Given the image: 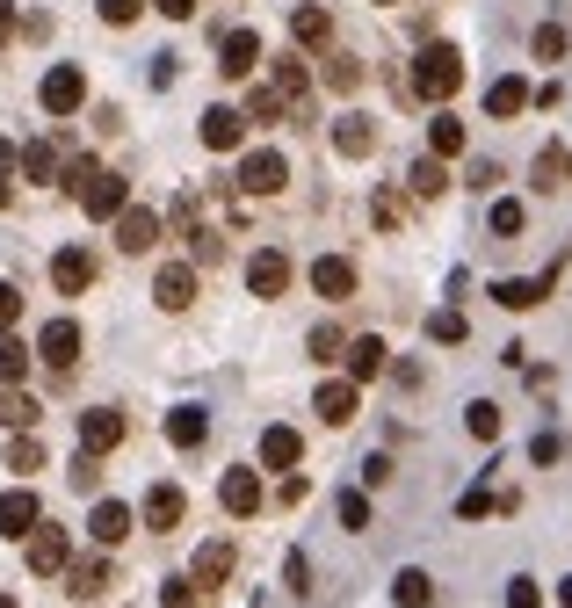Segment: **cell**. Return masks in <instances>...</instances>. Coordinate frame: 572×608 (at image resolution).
I'll return each mask as SVG.
<instances>
[{"label":"cell","mask_w":572,"mask_h":608,"mask_svg":"<svg viewBox=\"0 0 572 608\" xmlns=\"http://www.w3.org/2000/svg\"><path fill=\"white\" fill-rule=\"evenodd\" d=\"M464 87V51L457 44H428L413 58V95H428V102H449Z\"/></svg>","instance_id":"obj_1"},{"label":"cell","mask_w":572,"mask_h":608,"mask_svg":"<svg viewBox=\"0 0 572 608\" xmlns=\"http://www.w3.org/2000/svg\"><path fill=\"white\" fill-rule=\"evenodd\" d=\"M73 196H80V210H87V218H116V210L131 203V181H124V174H109V167H95V174H87Z\"/></svg>","instance_id":"obj_2"},{"label":"cell","mask_w":572,"mask_h":608,"mask_svg":"<svg viewBox=\"0 0 572 608\" xmlns=\"http://www.w3.org/2000/svg\"><path fill=\"white\" fill-rule=\"evenodd\" d=\"M80 102H87V73H80V66H51L44 87H37V109H44V116H73Z\"/></svg>","instance_id":"obj_3"},{"label":"cell","mask_w":572,"mask_h":608,"mask_svg":"<svg viewBox=\"0 0 572 608\" xmlns=\"http://www.w3.org/2000/svg\"><path fill=\"white\" fill-rule=\"evenodd\" d=\"M283 181H290V160H283V152H247V160H239V189H247V196H283Z\"/></svg>","instance_id":"obj_4"},{"label":"cell","mask_w":572,"mask_h":608,"mask_svg":"<svg viewBox=\"0 0 572 608\" xmlns=\"http://www.w3.org/2000/svg\"><path fill=\"white\" fill-rule=\"evenodd\" d=\"M29 543V572H37V580H51V572H66V558H73V543H66V529H51V522H37V529H29L22 536Z\"/></svg>","instance_id":"obj_5"},{"label":"cell","mask_w":572,"mask_h":608,"mask_svg":"<svg viewBox=\"0 0 572 608\" xmlns=\"http://www.w3.org/2000/svg\"><path fill=\"white\" fill-rule=\"evenodd\" d=\"M80 348H87V333H80V319H51V326L37 333V348H29V355H44L51 370H73V362H80Z\"/></svg>","instance_id":"obj_6"},{"label":"cell","mask_w":572,"mask_h":608,"mask_svg":"<svg viewBox=\"0 0 572 608\" xmlns=\"http://www.w3.org/2000/svg\"><path fill=\"white\" fill-rule=\"evenodd\" d=\"M116 442H124V413H116V406H87L80 413V456H95V464H102Z\"/></svg>","instance_id":"obj_7"},{"label":"cell","mask_w":572,"mask_h":608,"mask_svg":"<svg viewBox=\"0 0 572 608\" xmlns=\"http://www.w3.org/2000/svg\"><path fill=\"white\" fill-rule=\"evenodd\" d=\"M218 73L225 80H254L261 73V37H254V29H225V37H218Z\"/></svg>","instance_id":"obj_8"},{"label":"cell","mask_w":572,"mask_h":608,"mask_svg":"<svg viewBox=\"0 0 572 608\" xmlns=\"http://www.w3.org/2000/svg\"><path fill=\"white\" fill-rule=\"evenodd\" d=\"M116 247H124V254H153L160 247V210L124 203V210H116Z\"/></svg>","instance_id":"obj_9"},{"label":"cell","mask_w":572,"mask_h":608,"mask_svg":"<svg viewBox=\"0 0 572 608\" xmlns=\"http://www.w3.org/2000/svg\"><path fill=\"white\" fill-rule=\"evenodd\" d=\"M182 514H189V500H182V485H174V478H160L153 493H145V507H138V522L153 529V536H167V529H182Z\"/></svg>","instance_id":"obj_10"},{"label":"cell","mask_w":572,"mask_h":608,"mask_svg":"<svg viewBox=\"0 0 572 608\" xmlns=\"http://www.w3.org/2000/svg\"><path fill=\"white\" fill-rule=\"evenodd\" d=\"M196 261H167L160 268V276H153V297H160V312H189V304H196Z\"/></svg>","instance_id":"obj_11"},{"label":"cell","mask_w":572,"mask_h":608,"mask_svg":"<svg viewBox=\"0 0 572 608\" xmlns=\"http://www.w3.org/2000/svg\"><path fill=\"white\" fill-rule=\"evenodd\" d=\"M551 283H558V268H544V276H522V283H493L486 297L500 304V312H536V304L551 297Z\"/></svg>","instance_id":"obj_12"},{"label":"cell","mask_w":572,"mask_h":608,"mask_svg":"<svg viewBox=\"0 0 572 608\" xmlns=\"http://www.w3.org/2000/svg\"><path fill=\"white\" fill-rule=\"evenodd\" d=\"M247 290H254V297H283V290H290V254H283V247H261V254L247 261Z\"/></svg>","instance_id":"obj_13"},{"label":"cell","mask_w":572,"mask_h":608,"mask_svg":"<svg viewBox=\"0 0 572 608\" xmlns=\"http://www.w3.org/2000/svg\"><path fill=\"white\" fill-rule=\"evenodd\" d=\"M312 290H319L326 304H348V297H355V261H348V254H319V261H312Z\"/></svg>","instance_id":"obj_14"},{"label":"cell","mask_w":572,"mask_h":608,"mask_svg":"<svg viewBox=\"0 0 572 608\" xmlns=\"http://www.w3.org/2000/svg\"><path fill=\"white\" fill-rule=\"evenodd\" d=\"M51 283H58V297H80L87 283H95V254L87 247H58L51 254Z\"/></svg>","instance_id":"obj_15"},{"label":"cell","mask_w":572,"mask_h":608,"mask_svg":"<svg viewBox=\"0 0 572 608\" xmlns=\"http://www.w3.org/2000/svg\"><path fill=\"white\" fill-rule=\"evenodd\" d=\"M44 522V507H37V493H29V485H15V493H0V536H29V529H37Z\"/></svg>","instance_id":"obj_16"},{"label":"cell","mask_w":572,"mask_h":608,"mask_svg":"<svg viewBox=\"0 0 572 608\" xmlns=\"http://www.w3.org/2000/svg\"><path fill=\"white\" fill-rule=\"evenodd\" d=\"M131 522H138V514H131L124 500H95V514H87V536H95L102 551H116V543L131 536Z\"/></svg>","instance_id":"obj_17"},{"label":"cell","mask_w":572,"mask_h":608,"mask_svg":"<svg viewBox=\"0 0 572 608\" xmlns=\"http://www.w3.org/2000/svg\"><path fill=\"white\" fill-rule=\"evenodd\" d=\"M232 558H239V551H232L225 536H218V543H203V551H196V572H189V587H196V594L225 587V580H232Z\"/></svg>","instance_id":"obj_18"},{"label":"cell","mask_w":572,"mask_h":608,"mask_svg":"<svg viewBox=\"0 0 572 608\" xmlns=\"http://www.w3.org/2000/svg\"><path fill=\"white\" fill-rule=\"evenodd\" d=\"M334 152H341V160H370V152H377V124H370V116H334Z\"/></svg>","instance_id":"obj_19"},{"label":"cell","mask_w":572,"mask_h":608,"mask_svg":"<svg viewBox=\"0 0 572 608\" xmlns=\"http://www.w3.org/2000/svg\"><path fill=\"white\" fill-rule=\"evenodd\" d=\"M297 456H305V435L297 428H261V471H297Z\"/></svg>","instance_id":"obj_20"},{"label":"cell","mask_w":572,"mask_h":608,"mask_svg":"<svg viewBox=\"0 0 572 608\" xmlns=\"http://www.w3.org/2000/svg\"><path fill=\"white\" fill-rule=\"evenodd\" d=\"M218 500H225V514H239V522H247V514H261V471H225V485H218Z\"/></svg>","instance_id":"obj_21"},{"label":"cell","mask_w":572,"mask_h":608,"mask_svg":"<svg viewBox=\"0 0 572 608\" xmlns=\"http://www.w3.org/2000/svg\"><path fill=\"white\" fill-rule=\"evenodd\" d=\"M384 362H391V348L377 341V333L348 341V384H355V391H363V384H377V377H384Z\"/></svg>","instance_id":"obj_22"},{"label":"cell","mask_w":572,"mask_h":608,"mask_svg":"<svg viewBox=\"0 0 572 608\" xmlns=\"http://www.w3.org/2000/svg\"><path fill=\"white\" fill-rule=\"evenodd\" d=\"M355 399H363V391H355L348 377H341V384H319V391H312V413L326 420V428H348V420H355Z\"/></svg>","instance_id":"obj_23"},{"label":"cell","mask_w":572,"mask_h":608,"mask_svg":"<svg viewBox=\"0 0 572 608\" xmlns=\"http://www.w3.org/2000/svg\"><path fill=\"white\" fill-rule=\"evenodd\" d=\"M522 109H529V80L522 73H507V80L486 87V116H493V124H507V116H522Z\"/></svg>","instance_id":"obj_24"},{"label":"cell","mask_w":572,"mask_h":608,"mask_svg":"<svg viewBox=\"0 0 572 608\" xmlns=\"http://www.w3.org/2000/svg\"><path fill=\"white\" fill-rule=\"evenodd\" d=\"M239 138H247V124H239V109H203V145L210 152H239Z\"/></svg>","instance_id":"obj_25"},{"label":"cell","mask_w":572,"mask_h":608,"mask_svg":"<svg viewBox=\"0 0 572 608\" xmlns=\"http://www.w3.org/2000/svg\"><path fill=\"white\" fill-rule=\"evenodd\" d=\"M203 435H210V413L203 406H174L167 413V442L174 449H203Z\"/></svg>","instance_id":"obj_26"},{"label":"cell","mask_w":572,"mask_h":608,"mask_svg":"<svg viewBox=\"0 0 572 608\" xmlns=\"http://www.w3.org/2000/svg\"><path fill=\"white\" fill-rule=\"evenodd\" d=\"M66 594H73V601H102V594H109V565H102V558L66 565Z\"/></svg>","instance_id":"obj_27"},{"label":"cell","mask_w":572,"mask_h":608,"mask_svg":"<svg viewBox=\"0 0 572 608\" xmlns=\"http://www.w3.org/2000/svg\"><path fill=\"white\" fill-rule=\"evenodd\" d=\"M391 601H399V608H428V601H435V580H428L420 565H406L399 580H391Z\"/></svg>","instance_id":"obj_28"},{"label":"cell","mask_w":572,"mask_h":608,"mask_svg":"<svg viewBox=\"0 0 572 608\" xmlns=\"http://www.w3.org/2000/svg\"><path fill=\"white\" fill-rule=\"evenodd\" d=\"M22 377H29V341L8 326L0 333V384H22Z\"/></svg>","instance_id":"obj_29"},{"label":"cell","mask_w":572,"mask_h":608,"mask_svg":"<svg viewBox=\"0 0 572 608\" xmlns=\"http://www.w3.org/2000/svg\"><path fill=\"white\" fill-rule=\"evenodd\" d=\"M290 102L276 95V87H247V109H239V124H276Z\"/></svg>","instance_id":"obj_30"},{"label":"cell","mask_w":572,"mask_h":608,"mask_svg":"<svg viewBox=\"0 0 572 608\" xmlns=\"http://www.w3.org/2000/svg\"><path fill=\"white\" fill-rule=\"evenodd\" d=\"M290 37L297 44H326V37H334V15H326V8H297L290 15Z\"/></svg>","instance_id":"obj_31"},{"label":"cell","mask_w":572,"mask_h":608,"mask_svg":"<svg viewBox=\"0 0 572 608\" xmlns=\"http://www.w3.org/2000/svg\"><path fill=\"white\" fill-rule=\"evenodd\" d=\"M0 420H8L15 435H29V428H37V420H44V406L29 399V391H8V399H0Z\"/></svg>","instance_id":"obj_32"},{"label":"cell","mask_w":572,"mask_h":608,"mask_svg":"<svg viewBox=\"0 0 572 608\" xmlns=\"http://www.w3.org/2000/svg\"><path fill=\"white\" fill-rule=\"evenodd\" d=\"M428 145H435V160H449V152H464V116H435V124H428Z\"/></svg>","instance_id":"obj_33"},{"label":"cell","mask_w":572,"mask_h":608,"mask_svg":"<svg viewBox=\"0 0 572 608\" xmlns=\"http://www.w3.org/2000/svg\"><path fill=\"white\" fill-rule=\"evenodd\" d=\"M464 333H471V326H464V312H457V304H442V312H428V341H442V348H457Z\"/></svg>","instance_id":"obj_34"},{"label":"cell","mask_w":572,"mask_h":608,"mask_svg":"<svg viewBox=\"0 0 572 608\" xmlns=\"http://www.w3.org/2000/svg\"><path fill=\"white\" fill-rule=\"evenodd\" d=\"M565 44H572V37H565V22H536V37H529V51L544 58V66H558Z\"/></svg>","instance_id":"obj_35"},{"label":"cell","mask_w":572,"mask_h":608,"mask_svg":"<svg viewBox=\"0 0 572 608\" xmlns=\"http://www.w3.org/2000/svg\"><path fill=\"white\" fill-rule=\"evenodd\" d=\"M15 167H22L29 181H51V174H58V145H22Z\"/></svg>","instance_id":"obj_36"},{"label":"cell","mask_w":572,"mask_h":608,"mask_svg":"<svg viewBox=\"0 0 572 608\" xmlns=\"http://www.w3.org/2000/svg\"><path fill=\"white\" fill-rule=\"evenodd\" d=\"M334 514H341V529H355V536H370V522H377V514H370V493H341Z\"/></svg>","instance_id":"obj_37"},{"label":"cell","mask_w":572,"mask_h":608,"mask_svg":"<svg viewBox=\"0 0 572 608\" xmlns=\"http://www.w3.org/2000/svg\"><path fill=\"white\" fill-rule=\"evenodd\" d=\"M8 471H15V478L44 471V442H37V435H15V442H8Z\"/></svg>","instance_id":"obj_38"},{"label":"cell","mask_w":572,"mask_h":608,"mask_svg":"<svg viewBox=\"0 0 572 608\" xmlns=\"http://www.w3.org/2000/svg\"><path fill=\"white\" fill-rule=\"evenodd\" d=\"M326 87H334V95H355V87H363V58H326Z\"/></svg>","instance_id":"obj_39"},{"label":"cell","mask_w":572,"mask_h":608,"mask_svg":"<svg viewBox=\"0 0 572 608\" xmlns=\"http://www.w3.org/2000/svg\"><path fill=\"white\" fill-rule=\"evenodd\" d=\"M486 514H500V493H486V485H471V493L457 500V522H486Z\"/></svg>","instance_id":"obj_40"},{"label":"cell","mask_w":572,"mask_h":608,"mask_svg":"<svg viewBox=\"0 0 572 608\" xmlns=\"http://www.w3.org/2000/svg\"><path fill=\"white\" fill-rule=\"evenodd\" d=\"M486 225H493V239H515V232L529 225V210H522V203H493V210H486Z\"/></svg>","instance_id":"obj_41"},{"label":"cell","mask_w":572,"mask_h":608,"mask_svg":"<svg viewBox=\"0 0 572 608\" xmlns=\"http://www.w3.org/2000/svg\"><path fill=\"white\" fill-rule=\"evenodd\" d=\"M464 428H471L478 442H500V406H493V399H478V406L464 413Z\"/></svg>","instance_id":"obj_42"},{"label":"cell","mask_w":572,"mask_h":608,"mask_svg":"<svg viewBox=\"0 0 572 608\" xmlns=\"http://www.w3.org/2000/svg\"><path fill=\"white\" fill-rule=\"evenodd\" d=\"M442 189H449V174H442V160H413V196H428V203H435Z\"/></svg>","instance_id":"obj_43"},{"label":"cell","mask_w":572,"mask_h":608,"mask_svg":"<svg viewBox=\"0 0 572 608\" xmlns=\"http://www.w3.org/2000/svg\"><path fill=\"white\" fill-rule=\"evenodd\" d=\"M203 601H210V594H196L189 580H167V587H160V608H203Z\"/></svg>","instance_id":"obj_44"},{"label":"cell","mask_w":572,"mask_h":608,"mask_svg":"<svg viewBox=\"0 0 572 608\" xmlns=\"http://www.w3.org/2000/svg\"><path fill=\"white\" fill-rule=\"evenodd\" d=\"M507 608H544V587H536L529 572H522V580H507Z\"/></svg>","instance_id":"obj_45"},{"label":"cell","mask_w":572,"mask_h":608,"mask_svg":"<svg viewBox=\"0 0 572 608\" xmlns=\"http://www.w3.org/2000/svg\"><path fill=\"white\" fill-rule=\"evenodd\" d=\"M95 8H102V22L124 29V22H138V15H145V0H95Z\"/></svg>","instance_id":"obj_46"},{"label":"cell","mask_w":572,"mask_h":608,"mask_svg":"<svg viewBox=\"0 0 572 608\" xmlns=\"http://www.w3.org/2000/svg\"><path fill=\"white\" fill-rule=\"evenodd\" d=\"M73 485H80V493H102V464H95V456H73Z\"/></svg>","instance_id":"obj_47"},{"label":"cell","mask_w":572,"mask_h":608,"mask_svg":"<svg viewBox=\"0 0 572 608\" xmlns=\"http://www.w3.org/2000/svg\"><path fill=\"white\" fill-rule=\"evenodd\" d=\"M283 572H290V587H297V594H312V558H305V551H290Z\"/></svg>","instance_id":"obj_48"},{"label":"cell","mask_w":572,"mask_h":608,"mask_svg":"<svg viewBox=\"0 0 572 608\" xmlns=\"http://www.w3.org/2000/svg\"><path fill=\"white\" fill-rule=\"evenodd\" d=\"M15 319H22V290H15V283H0V333H8Z\"/></svg>","instance_id":"obj_49"},{"label":"cell","mask_w":572,"mask_h":608,"mask_svg":"<svg viewBox=\"0 0 572 608\" xmlns=\"http://www.w3.org/2000/svg\"><path fill=\"white\" fill-rule=\"evenodd\" d=\"M305 348H312V362H326V355L341 348V333H334V326H312V341H305Z\"/></svg>","instance_id":"obj_50"},{"label":"cell","mask_w":572,"mask_h":608,"mask_svg":"<svg viewBox=\"0 0 572 608\" xmlns=\"http://www.w3.org/2000/svg\"><path fill=\"white\" fill-rule=\"evenodd\" d=\"M153 8H160L167 22H196V8H203V0H153Z\"/></svg>","instance_id":"obj_51"},{"label":"cell","mask_w":572,"mask_h":608,"mask_svg":"<svg viewBox=\"0 0 572 608\" xmlns=\"http://www.w3.org/2000/svg\"><path fill=\"white\" fill-rule=\"evenodd\" d=\"M529 456H536V464H558L565 442H558V435H536V442H529Z\"/></svg>","instance_id":"obj_52"},{"label":"cell","mask_w":572,"mask_h":608,"mask_svg":"<svg viewBox=\"0 0 572 608\" xmlns=\"http://www.w3.org/2000/svg\"><path fill=\"white\" fill-rule=\"evenodd\" d=\"M471 189H500V160H478L471 167Z\"/></svg>","instance_id":"obj_53"},{"label":"cell","mask_w":572,"mask_h":608,"mask_svg":"<svg viewBox=\"0 0 572 608\" xmlns=\"http://www.w3.org/2000/svg\"><path fill=\"white\" fill-rule=\"evenodd\" d=\"M8 37H15V0H0V51H8Z\"/></svg>","instance_id":"obj_54"},{"label":"cell","mask_w":572,"mask_h":608,"mask_svg":"<svg viewBox=\"0 0 572 608\" xmlns=\"http://www.w3.org/2000/svg\"><path fill=\"white\" fill-rule=\"evenodd\" d=\"M8 167H15V145H8V138H0V174H8Z\"/></svg>","instance_id":"obj_55"},{"label":"cell","mask_w":572,"mask_h":608,"mask_svg":"<svg viewBox=\"0 0 572 608\" xmlns=\"http://www.w3.org/2000/svg\"><path fill=\"white\" fill-rule=\"evenodd\" d=\"M558 601H565V608H572V572H565V580H558Z\"/></svg>","instance_id":"obj_56"},{"label":"cell","mask_w":572,"mask_h":608,"mask_svg":"<svg viewBox=\"0 0 572 608\" xmlns=\"http://www.w3.org/2000/svg\"><path fill=\"white\" fill-rule=\"evenodd\" d=\"M0 210H8V181H0Z\"/></svg>","instance_id":"obj_57"},{"label":"cell","mask_w":572,"mask_h":608,"mask_svg":"<svg viewBox=\"0 0 572 608\" xmlns=\"http://www.w3.org/2000/svg\"><path fill=\"white\" fill-rule=\"evenodd\" d=\"M0 608H15V594H0Z\"/></svg>","instance_id":"obj_58"},{"label":"cell","mask_w":572,"mask_h":608,"mask_svg":"<svg viewBox=\"0 0 572 608\" xmlns=\"http://www.w3.org/2000/svg\"><path fill=\"white\" fill-rule=\"evenodd\" d=\"M377 8H391V0H377Z\"/></svg>","instance_id":"obj_59"}]
</instances>
